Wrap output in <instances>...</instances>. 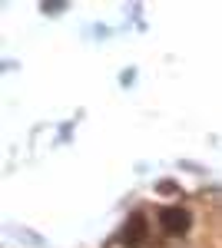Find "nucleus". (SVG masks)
Segmentation results:
<instances>
[{
    "instance_id": "obj_1",
    "label": "nucleus",
    "mask_w": 222,
    "mask_h": 248,
    "mask_svg": "<svg viewBox=\"0 0 222 248\" xmlns=\"http://www.w3.org/2000/svg\"><path fill=\"white\" fill-rule=\"evenodd\" d=\"M159 222H163V229H166L169 235H186L189 225H192V215L186 209H179V205H169V209H163Z\"/></svg>"
},
{
    "instance_id": "obj_2",
    "label": "nucleus",
    "mask_w": 222,
    "mask_h": 248,
    "mask_svg": "<svg viewBox=\"0 0 222 248\" xmlns=\"http://www.w3.org/2000/svg\"><path fill=\"white\" fill-rule=\"evenodd\" d=\"M120 242H123L126 248H139V245H143V242H146V218H143V215H133L130 222L123 225Z\"/></svg>"
}]
</instances>
